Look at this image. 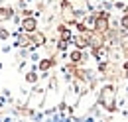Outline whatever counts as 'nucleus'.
I'll use <instances>...</instances> for the list:
<instances>
[{
  "instance_id": "obj_12",
  "label": "nucleus",
  "mask_w": 128,
  "mask_h": 122,
  "mask_svg": "<svg viewBox=\"0 0 128 122\" xmlns=\"http://www.w3.org/2000/svg\"><path fill=\"white\" fill-rule=\"evenodd\" d=\"M10 36H12V34L6 30V28H0V40H2V42H6V40H8Z\"/></svg>"
},
{
  "instance_id": "obj_2",
  "label": "nucleus",
  "mask_w": 128,
  "mask_h": 122,
  "mask_svg": "<svg viewBox=\"0 0 128 122\" xmlns=\"http://www.w3.org/2000/svg\"><path fill=\"white\" fill-rule=\"evenodd\" d=\"M59 16H61L63 24H67V26H73V24L79 20L77 14H75V10L69 6V2H67V0H61V12H59Z\"/></svg>"
},
{
  "instance_id": "obj_1",
  "label": "nucleus",
  "mask_w": 128,
  "mask_h": 122,
  "mask_svg": "<svg viewBox=\"0 0 128 122\" xmlns=\"http://www.w3.org/2000/svg\"><path fill=\"white\" fill-rule=\"evenodd\" d=\"M96 102L100 104V108H104L106 112H118V104H116V87L112 83H104L98 92H96Z\"/></svg>"
},
{
  "instance_id": "obj_3",
  "label": "nucleus",
  "mask_w": 128,
  "mask_h": 122,
  "mask_svg": "<svg viewBox=\"0 0 128 122\" xmlns=\"http://www.w3.org/2000/svg\"><path fill=\"white\" fill-rule=\"evenodd\" d=\"M71 44H75L77 49H87V47H91V32H77V36L71 38Z\"/></svg>"
},
{
  "instance_id": "obj_11",
  "label": "nucleus",
  "mask_w": 128,
  "mask_h": 122,
  "mask_svg": "<svg viewBox=\"0 0 128 122\" xmlns=\"http://www.w3.org/2000/svg\"><path fill=\"white\" fill-rule=\"evenodd\" d=\"M118 24H120V30H122V32H128V12H126V14H122V18L118 20Z\"/></svg>"
},
{
  "instance_id": "obj_13",
  "label": "nucleus",
  "mask_w": 128,
  "mask_h": 122,
  "mask_svg": "<svg viewBox=\"0 0 128 122\" xmlns=\"http://www.w3.org/2000/svg\"><path fill=\"white\" fill-rule=\"evenodd\" d=\"M6 106V98H4V94L0 92V112H2V108Z\"/></svg>"
},
{
  "instance_id": "obj_9",
  "label": "nucleus",
  "mask_w": 128,
  "mask_h": 122,
  "mask_svg": "<svg viewBox=\"0 0 128 122\" xmlns=\"http://www.w3.org/2000/svg\"><path fill=\"white\" fill-rule=\"evenodd\" d=\"M16 14V10L12 8V6H0V24L2 22H6V20H12V16Z\"/></svg>"
},
{
  "instance_id": "obj_6",
  "label": "nucleus",
  "mask_w": 128,
  "mask_h": 122,
  "mask_svg": "<svg viewBox=\"0 0 128 122\" xmlns=\"http://www.w3.org/2000/svg\"><path fill=\"white\" fill-rule=\"evenodd\" d=\"M91 55H93V59H96V61H106L108 59V46H106V44H100V46L91 47Z\"/></svg>"
},
{
  "instance_id": "obj_10",
  "label": "nucleus",
  "mask_w": 128,
  "mask_h": 122,
  "mask_svg": "<svg viewBox=\"0 0 128 122\" xmlns=\"http://www.w3.org/2000/svg\"><path fill=\"white\" fill-rule=\"evenodd\" d=\"M24 81H26L28 85H36V83L40 81V75H38V71H36V69H30V71L24 75Z\"/></svg>"
},
{
  "instance_id": "obj_4",
  "label": "nucleus",
  "mask_w": 128,
  "mask_h": 122,
  "mask_svg": "<svg viewBox=\"0 0 128 122\" xmlns=\"http://www.w3.org/2000/svg\"><path fill=\"white\" fill-rule=\"evenodd\" d=\"M20 30L26 32V34H32L38 30V18L36 16H22L20 20Z\"/></svg>"
},
{
  "instance_id": "obj_8",
  "label": "nucleus",
  "mask_w": 128,
  "mask_h": 122,
  "mask_svg": "<svg viewBox=\"0 0 128 122\" xmlns=\"http://www.w3.org/2000/svg\"><path fill=\"white\" fill-rule=\"evenodd\" d=\"M71 38H73V32H71V28H67V24H59V26H57V40L71 42Z\"/></svg>"
},
{
  "instance_id": "obj_5",
  "label": "nucleus",
  "mask_w": 128,
  "mask_h": 122,
  "mask_svg": "<svg viewBox=\"0 0 128 122\" xmlns=\"http://www.w3.org/2000/svg\"><path fill=\"white\" fill-rule=\"evenodd\" d=\"M67 57H69V63H71V65H83L85 61L89 59L87 53H85V49H77V47H75L73 51H69Z\"/></svg>"
},
{
  "instance_id": "obj_14",
  "label": "nucleus",
  "mask_w": 128,
  "mask_h": 122,
  "mask_svg": "<svg viewBox=\"0 0 128 122\" xmlns=\"http://www.w3.org/2000/svg\"><path fill=\"white\" fill-rule=\"evenodd\" d=\"M122 71H128V57H126V61H122Z\"/></svg>"
},
{
  "instance_id": "obj_7",
  "label": "nucleus",
  "mask_w": 128,
  "mask_h": 122,
  "mask_svg": "<svg viewBox=\"0 0 128 122\" xmlns=\"http://www.w3.org/2000/svg\"><path fill=\"white\" fill-rule=\"evenodd\" d=\"M36 65H38V71H40V73H46V71H49L51 67L57 65V59H55V55H51V57H44V59L40 57V61H38Z\"/></svg>"
}]
</instances>
